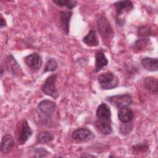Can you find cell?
I'll list each match as a JSON object with an SVG mask.
<instances>
[{"label":"cell","instance_id":"obj_12","mask_svg":"<svg viewBox=\"0 0 158 158\" xmlns=\"http://www.w3.org/2000/svg\"><path fill=\"white\" fill-rule=\"evenodd\" d=\"M117 15L120 16L131 11L133 9V4L131 1H118L114 4Z\"/></svg>","mask_w":158,"mask_h":158},{"label":"cell","instance_id":"obj_13","mask_svg":"<svg viewBox=\"0 0 158 158\" xmlns=\"http://www.w3.org/2000/svg\"><path fill=\"white\" fill-rule=\"evenodd\" d=\"M14 146V140L12 136L10 134L4 135L1 141V152L5 154H7Z\"/></svg>","mask_w":158,"mask_h":158},{"label":"cell","instance_id":"obj_29","mask_svg":"<svg viewBox=\"0 0 158 158\" xmlns=\"http://www.w3.org/2000/svg\"><path fill=\"white\" fill-rule=\"evenodd\" d=\"M81 157H96V156L92 155L91 154H88V153H85L83 154L81 156Z\"/></svg>","mask_w":158,"mask_h":158},{"label":"cell","instance_id":"obj_16","mask_svg":"<svg viewBox=\"0 0 158 158\" xmlns=\"http://www.w3.org/2000/svg\"><path fill=\"white\" fill-rule=\"evenodd\" d=\"M95 72H98L108 64V60L102 52H98L95 55Z\"/></svg>","mask_w":158,"mask_h":158},{"label":"cell","instance_id":"obj_9","mask_svg":"<svg viewBox=\"0 0 158 158\" xmlns=\"http://www.w3.org/2000/svg\"><path fill=\"white\" fill-rule=\"evenodd\" d=\"M5 64L6 69L14 75L20 77L23 75V73L20 66L19 65L18 62L11 54H10L6 57L5 60Z\"/></svg>","mask_w":158,"mask_h":158},{"label":"cell","instance_id":"obj_22","mask_svg":"<svg viewBox=\"0 0 158 158\" xmlns=\"http://www.w3.org/2000/svg\"><path fill=\"white\" fill-rule=\"evenodd\" d=\"M53 2L59 7H65L70 10L77 5V2L73 0H55L53 1Z\"/></svg>","mask_w":158,"mask_h":158},{"label":"cell","instance_id":"obj_4","mask_svg":"<svg viewBox=\"0 0 158 158\" xmlns=\"http://www.w3.org/2000/svg\"><path fill=\"white\" fill-rule=\"evenodd\" d=\"M107 100L118 109L128 107L133 102L131 96L128 93L109 96L107 98Z\"/></svg>","mask_w":158,"mask_h":158},{"label":"cell","instance_id":"obj_15","mask_svg":"<svg viewBox=\"0 0 158 158\" xmlns=\"http://www.w3.org/2000/svg\"><path fill=\"white\" fill-rule=\"evenodd\" d=\"M141 64L144 69L149 72H155L158 69V60L156 57H144L141 60Z\"/></svg>","mask_w":158,"mask_h":158},{"label":"cell","instance_id":"obj_23","mask_svg":"<svg viewBox=\"0 0 158 158\" xmlns=\"http://www.w3.org/2000/svg\"><path fill=\"white\" fill-rule=\"evenodd\" d=\"M57 67L58 64L57 61L53 58H50L46 63V65L44 67L43 72L46 73L48 72H54L57 69Z\"/></svg>","mask_w":158,"mask_h":158},{"label":"cell","instance_id":"obj_1","mask_svg":"<svg viewBox=\"0 0 158 158\" xmlns=\"http://www.w3.org/2000/svg\"><path fill=\"white\" fill-rule=\"evenodd\" d=\"M97 78L102 89H112L116 88L119 84L118 78L110 72L101 73L98 76Z\"/></svg>","mask_w":158,"mask_h":158},{"label":"cell","instance_id":"obj_24","mask_svg":"<svg viewBox=\"0 0 158 158\" xmlns=\"http://www.w3.org/2000/svg\"><path fill=\"white\" fill-rule=\"evenodd\" d=\"M33 157H44L48 156L50 154V152L44 148L39 147V148H35L32 150Z\"/></svg>","mask_w":158,"mask_h":158},{"label":"cell","instance_id":"obj_18","mask_svg":"<svg viewBox=\"0 0 158 158\" xmlns=\"http://www.w3.org/2000/svg\"><path fill=\"white\" fill-rule=\"evenodd\" d=\"M144 88L149 92L157 94L158 91L157 79L152 77H148L144 80Z\"/></svg>","mask_w":158,"mask_h":158},{"label":"cell","instance_id":"obj_6","mask_svg":"<svg viewBox=\"0 0 158 158\" xmlns=\"http://www.w3.org/2000/svg\"><path fill=\"white\" fill-rule=\"evenodd\" d=\"M96 115L97 122L111 123V111L109 106L107 104L102 102L99 104L96 109Z\"/></svg>","mask_w":158,"mask_h":158},{"label":"cell","instance_id":"obj_28","mask_svg":"<svg viewBox=\"0 0 158 158\" xmlns=\"http://www.w3.org/2000/svg\"><path fill=\"white\" fill-rule=\"evenodd\" d=\"M5 26H6V20H4V19L1 17V28H3Z\"/></svg>","mask_w":158,"mask_h":158},{"label":"cell","instance_id":"obj_3","mask_svg":"<svg viewBox=\"0 0 158 158\" xmlns=\"http://www.w3.org/2000/svg\"><path fill=\"white\" fill-rule=\"evenodd\" d=\"M57 75L52 74L49 76L45 80L41 87V91L45 94L57 99L59 96V93L56 88Z\"/></svg>","mask_w":158,"mask_h":158},{"label":"cell","instance_id":"obj_26","mask_svg":"<svg viewBox=\"0 0 158 158\" xmlns=\"http://www.w3.org/2000/svg\"><path fill=\"white\" fill-rule=\"evenodd\" d=\"M148 148H149V146L148 144H143V143H139L132 146L133 151L137 154L139 152H144L148 149Z\"/></svg>","mask_w":158,"mask_h":158},{"label":"cell","instance_id":"obj_2","mask_svg":"<svg viewBox=\"0 0 158 158\" xmlns=\"http://www.w3.org/2000/svg\"><path fill=\"white\" fill-rule=\"evenodd\" d=\"M98 32L104 40H111L114 36V31L107 18L103 15L98 17L96 21Z\"/></svg>","mask_w":158,"mask_h":158},{"label":"cell","instance_id":"obj_19","mask_svg":"<svg viewBox=\"0 0 158 158\" xmlns=\"http://www.w3.org/2000/svg\"><path fill=\"white\" fill-rule=\"evenodd\" d=\"M150 44V40L148 38H140L136 40L133 44V49L135 51L139 52L145 49Z\"/></svg>","mask_w":158,"mask_h":158},{"label":"cell","instance_id":"obj_27","mask_svg":"<svg viewBox=\"0 0 158 158\" xmlns=\"http://www.w3.org/2000/svg\"><path fill=\"white\" fill-rule=\"evenodd\" d=\"M132 128L133 127L130 122L122 123V125H121L120 127V132L123 135L128 134L132 130Z\"/></svg>","mask_w":158,"mask_h":158},{"label":"cell","instance_id":"obj_21","mask_svg":"<svg viewBox=\"0 0 158 158\" xmlns=\"http://www.w3.org/2000/svg\"><path fill=\"white\" fill-rule=\"evenodd\" d=\"M97 128L99 131L104 135H110L112 132L111 123H102L99 122H96Z\"/></svg>","mask_w":158,"mask_h":158},{"label":"cell","instance_id":"obj_25","mask_svg":"<svg viewBox=\"0 0 158 158\" xmlns=\"http://www.w3.org/2000/svg\"><path fill=\"white\" fill-rule=\"evenodd\" d=\"M138 36L140 38H148L152 35V31L150 27L143 25L140 26L138 28Z\"/></svg>","mask_w":158,"mask_h":158},{"label":"cell","instance_id":"obj_17","mask_svg":"<svg viewBox=\"0 0 158 158\" xmlns=\"http://www.w3.org/2000/svg\"><path fill=\"white\" fill-rule=\"evenodd\" d=\"M83 42L89 47H95L98 46L99 41L96 31L91 29L88 34L83 38Z\"/></svg>","mask_w":158,"mask_h":158},{"label":"cell","instance_id":"obj_11","mask_svg":"<svg viewBox=\"0 0 158 158\" xmlns=\"http://www.w3.org/2000/svg\"><path fill=\"white\" fill-rule=\"evenodd\" d=\"M72 15L71 11H62L59 15L60 27L64 33L66 35L69 34L70 22Z\"/></svg>","mask_w":158,"mask_h":158},{"label":"cell","instance_id":"obj_5","mask_svg":"<svg viewBox=\"0 0 158 158\" xmlns=\"http://www.w3.org/2000/svg\"><path fill=\"white\" fill-rule=\"evenodd\" d=\"M56 103L48 99H44L40 101L38 105V109L43 115L47 118H51L56 109Z\"/></svg>","mask_w":158,"mask_h":158},{"label":"cell","instance_id":"obj_14","mask_svg":"<svg viewBox=\"0 0 158 158\" xmlns=\"http://www.w3.org/2000/svg\"><path fill=\"white\" fill-rule=\"evenodd\" d=\"M133 117H134V112L128 107H122L118 109V118L122 123L131 122Z\"/></svg>","mask_w":158,"mask_h":158},{"label":"cell","instance_id":"obj_8","mask_svg":"<svg viewBox=\"0 0 158 158\" xmlns=\"http://www.w3.org/2000/svg\"><path fill=\"white\" fill-rule=\"evenodd\" d=\"M24 60L27 65L35 71L39 70L43 64L42 57L37 52H33L27 56Z\"/></svg>","mask_w":158,"mask_h":158},{"label":"cell","instance_id":"obj_7","mask_svg":"<svg viewBox=\"0 0 158 158\" xmlns=\"http://www.w3.org/2000/svg\"><path fill=\"white\" fill-rule=\"evenodd\" d=\"M72 137L74 140L78 141H89L94 138V135L89 129L81 127L73 131Z\"/></svg>","mask_w":158,"mask_h":158},{"label":"cell","instance_id":"obj_10","mask_svg":"<svg viewBox=\"0 0 158 158\" xmlns=\"http://www.w3.org/2000/svg\"><path fill=\"white\" fill-rule=\"evenodd\" d=\"M33 135V130L29 126L27 120H24L22 123L20 132L18 136V142L20 144H25Z\"/></svg>","mask_w":158,"mask_h":158},{"label":"cell","instance_id":"obj_20","mask_svg":"<svg viewBox=\"0 0 158 158\" xmlns=\"http://www.w3.org/2000/svg\"><path fill=\"white\" fill-rule=\"evenodd\" d=\"M36 139L38 142L41 144H47L52 141L54 138V135L51 133L46 131H43L38 133L36 136Z\"/></svg>","mask_w":158,"mask_h":158}]
</instances>
